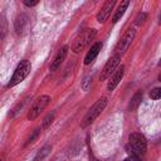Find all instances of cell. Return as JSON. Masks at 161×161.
<instances>
[{"label":"cell","mask_w":161,"mask_h":161,"mask_svg":"<svg viewBox=\"0 0 161 161\" xmlns=\"http://www.w3.org/2000/svg\"><path fill=\"white\" fill-rule=\"evenodd\" d=\"M147 150V141L146 137L141 133H131L128 136V146H127V151L130 153V156H140L143 155Z\"/></svg>","instance_id":"6da1fadb"},{"label":"cell","mask_w":161,"mask_h":161,"mask_svg":"<svg viewBox=\"0 0 161 161\" xmlns=\"http://www.w3.org/2000/svg\"><path fill=\"white\" fill-rule=\"evenodd\" d=\"M30 70H31V64H30V62L26 60V59H23V60L16 65V68H15V70H14V74H13L10 82H9L8 87H14V86L19 84L20 82H23V80L28 77V74L30 73Z\"/></svg>","instance_id":"7a4b0ae2"},{"label":"cell","mask_w":161,"mask_h":161,"mask_svg":"<svg viewBox=\"0 0 161 161\" xmlns=\"http://www.w3.org/2000/svg\"><path fill=\"white\" fill-rule=\"evenodd\" d=\"M106 106H107V99H106L104 97H103V98H99V99L91 107V109L87 112V114H86V117H84V119H83L82 127H87V126L92 125V123L96 121V118L102 113V111L106 108Z\"/></svg>","instance_id":"3957f363"},{"label":"cell","mask_w":161,"mask_h":161,"mask_svg":"<svg viewBox=\"0 0 161 161\" xmlns=\"http://www.w3.org/2000/svg\"><path fill=\"white\" fill-rule=\"evenodd\" d=\"M96 34H97V30L96 29H87L83 33H80L77 36V39L74 40V44L72 47L73 52L74 53H79L80 50H83L91 43V40L96 36Z\"/></svg>","instance_id":"277c9868"},{"label":"cell","mask_w":161,"mask_h":161,"mask_svg":"<svg viewBox=\"0 0 161 161\" xmlns=\"http://www.w3.org/2000/svg\"><path fill=\"white\" fill-rule=\"evenodd\" d=\"M49 102H50V97H49V96H47V94L38 97V98L34 101V103H33L31 108L29 109L28 119H29V121L35 119V118H36V117H38V116L44 111V108L49 104Z\"/></svg>","instance_id":"5b68a950"},{"label":"cell","mask_w":161,"mask_h":161,"mask_svg":"<svg viewBox=\"0 0 161 161\" xmlns=\"http://www.w3.org/2000/svg\"><path fill=\"white\" fill-rule=\"evenodd\" d=\"M136 29L135 28H130L125 34H123V36L119 39V42L117 43V45H116V54H118V55H121V54H123L127 49H128V47L131 45V43L133 42V39H135V36H136Z\"/></svg>","instance_id":"8992f818"},{"label":"cell","mask_w":161,"mask_h":161,"mask_svg":"<svg viewBox=\"0 0 161 161\" xmlns=\"http://www.w3.org/2000/svg\"><path fill=\"white\" fill-rule=\"evenodd\" d=\"M119 60H121V55L114 54V55L106 63V65L103 67V69H102V72H101V75H99V80H106V79L112 74V72L114 70V68L118 65Z\"/></svg>","instance_id":"52a82bcc"},{"label":"cell","mask_w":161,"mask_h":161,"mask_svg":"<svg viewBox=\"0 0 161 161\" xmlns=\"http://www.w3.org/2000/svg\"><path fill=\"white\" fill-rule=\"evenodd\" d=\"M114 4H116L114 0H112V1L109 0V1H106V3H104V5L102 6V9L99 10V13L97 14V21H98V23H104V21L109 18L111 11H112Z\"/></svg>","instance_id":"ba28073f"},{"label":"cell","mask_w":161,"mask_h":161,"mask_svg":"<svg viewBox=\"0 0 161 161\" xmlns=\"http://www.w3.org/2000/svg\"><path fill=\"white\" fill-rule=\"evenodd\" d=\"M68 45H64V47H62L60 48V50L58 52V54L55 55V58H54V60L52 62V64H50V70H57L59 67H60V64L63 63V60L65 59V57H67V54H68Z\"/></svg>","instance_id":"9c48e42d"},{"label":"cell","mask_w":161,"mask_h":161,"mask_svg":"<svg viewBox=\"0 0 161 161\" xmlns=\"http://www.w3.org/2000/svg\"><path fill=\"white\" fill-rule=\"evenodd\" d=\"M123 74H125V65H121V67L118 68V70L113 74V77L109 79L108 84H107V89H108L109 92L114 91V88H116V87L118 86V83L121 82V79H122Z\"/></svg>","instance_id":"30bf717a"},{"label":"cell","mask_w":161,"mask_h":161,"mask_svg":"<svg viewBox=\"0 0 161 161\" xmlns=\"http://www.w3.org/2000/svg\"><path fill=\"white\" fill-rule=\"evenodd\" d=\"M101 49H102V43H101V42L94 43V44L91 47V49L88 50V53H87V55H86V58H84V64H91V63L96 59V57L99 54Z\"/></svg>","instance_id":"8fae6325"},{"label":"cell","mask_w":161,"mask_h":161,"mask_svg":"<svg viewBox=\"0 0 161 161\" xmlns=\"http://www.w3.org/2000/svg\"><path fill=\"white\" fill-rule=\"evenodd\" d=\"M28 24H29V18L25 14L18 15L16 19H15V30H16V33H19V34L24 33V30L28 28Z\"/></svg>","instance_id":"7c38bea8"},{"label":"cell","mask_w":161,"mask_h":161,"mask_svg":"<svg viewBox=\"0 0 161 161\" xmlns=\"http://www.w3.org/2000/svg\"><path fill=\"white\" fill-rule=\"evenodd\" d=\"M128 5H130V1H128V0L122 1V3L118 5V8H117V10H116V13H114V15H113V18H112V21H113V23H117V21L122 18V15L125 14V11H126V9L128 8Z\"/></svg>","instance_id":"4fadbf2b"},{"label":"cell","mask_w":161,"mask_h":161,"mask_svg":"<svg viewBox=\"0 0 161 161\" xmlns=\"http://www.w3.org/2000/svg\"><path fill=\"white\" fill-rule=\"evenodd\" d=\"M141 101H142V91H137V92L133 94V97L131 98V101H130L128 109H130V111H135V109L140 106Z\"/></svg>","instance_id":"5bb4252c"},{"label":"cell","mask_w":161,"mask_h":161,"mask_svg":"<svg viewBox=\"0 0 161 161\" xmlns=\"http://www.w3.org/2000/svg\"><path fill=\"white\" fill-rule=\"evenodd\" d=\"M50 150H52V147L50 146H44L42 150H40V152L35 156V158H34V161H42L47 155H49V152H50Z\"/></svg>","instance_id":"9a60e30c"},{"label":"cell","mask_w":161,"mask_h":161,"mask_svg":"<svg viewBox=\"0 0 161 161\" xmlns=\"http://www.w3.org/2000/svg\"><path fill=\"white\" fill-rule=\"evenodd\" d=\"M54 116H55V112H54V111H52L50 113L47 114V117H45L44 121H43V128H48V127L52 125V122H53V119H54Z\"/></svg>","instance_id":"2e32d148"},{"label":"cell","mask_w":161,"mask_h":161,"mask_svg":"<svg viewBox=\"0 0 161 161\" xmlns=\"http://www.w3.org/2000/svg\"><path fill=\"white\" fill-rule=\"evenodd\" d=\"M91 87H92V77L87 75V77L83 79V82H82V88H83V91L88 92V91L91 89Z\"/></svg>","instance_id":"e0dca14e"},{"label":"cell","mask_w":161,"mask_h":161,"mask_svg":"<svg viewBox=\"0 0 161 161\" xmlns=\"http://www.w3.org/2000/svg\"><path fill=\"white\" fill-rule=\"evenodd\" d=\"M150 97H151L152 99H155V101L160 99V98H161V88H158V87L153 88V89L150 92Z\"/></svg>","instance_id":"ac0fdd59"},{"label":"cell","mask_w":161,"mask_h":161,"mask_svg":"<svg viewBox=\"0 0 161 161\" xmlns=\"http://www.w3.org/2000/svg\"><path fill=\"white\" fill-rule=\"evenodd\" d=\"M146 18H147L146 13H140V14L136 16V19H135V24H136V25H141V24H143L145 20H146Z\"/></svg>","instance_id":"d6986e66"},{"label":"cell","mask_w":161,"mask_h":161,"mask_svg":"<svg viewBox=\"0 0 161 161\" xmlns=\"http://www.w3.org/2000/svg\"><path fill=\"white\" fill-rule=\"evenodd\" d=\"M6 33V23H5V19H1L0 20V40L4 38Z\"/></svg>","instance_id":"ffe728a7"},{"label":"cell","mask_w":161,"mask_h":161,"mask_svg":"<svg viewBox=\"0 0 161 161\" xmlns=\"http://www.w3.org/2000/svg\"><path fill=\"white\" fill-rule=\"evenodd\" d=\"M39 132H40V128H36L34 132H33V135L29 137V140H28V142H26V145L28 143H31V142H34V140L38 137V135H39Z\"/></svg>","instance_id":"44dd1931"},{"label":"cell","mask_w":161,"mask_h":161,"mask_svg":"<svg viewBox=\"0 0 161 161\" xmlns=\"http://www.w3.org/2000/svg\"><path fill=\"white\" fill-rule=\"evenodd\" d=\"M123 161H138V157H137V156H128V157H126Z\"/></svg>","instance_id":"7402d4cb"},{"label":"cell","mask_w":161,"mask_h":161,"mask_svg":"<svg viewBox=\"0 0 161 161\" xmlns=\"http://www.w3.org/2000/svg\"><path fill=\"white\" fill-rule=\"evenodd\" d=\"M38 4V1H24V5L26 6H35Z\"/></svg>","instance_id":"603a6c76"},{"label":"cell","mask_w":161,"mask_h":161,"mask_svg":"<svg viewBox=\"0 0 161 161\" xmlns=\"http://www.w3.org/2000/svg\"><path fill=\"white\" fill-rule=\"evenodd\" d=\"M0 161H1V160H0Z\"/></svg>","instance_id":"cb8c5ba5"}]
</instances>
